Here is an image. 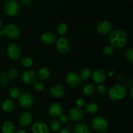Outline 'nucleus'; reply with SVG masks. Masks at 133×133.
Wrapping results in <instances>:
<instances>
[{
    "instance_id": "nucleus-41",
    "label": "nucleus",
    "mask_w": 133,
    "mask_h": 133,
    "mask_svg": "<svg viewBox=\"0 0 133 133\" xmlns=\"http://www.w3.org/2000/svg\"><path fill=\"white\" fill-rule=\"evenodd\" d=\"M132 91H133V87H132V88L131 89V92H130V93H131V99H132V97H133Z\"/></svg>"
},
{
    "instance_id": "nucleus-30",
    "label": "nucleus",
    "mask_w": 133,
    "mask_h": 133,
    "mask_svg": "<svg viewBox=\"0 0 133 133\" xmlns=\"http://www.w3.org/2000/svg\"><path fill=\"white\" fill-rule=\"evenodd\" d=\"M6 75L8 76L9 79H15L18 76V71L17 69L14 68H12L6 73Z\"/></svg>"
},
{
    "instance_id": "nucleus-37",
    "label": "nucleus",
    "mask_w": 133,
    "mask_h": 133,
    "mask_svg": "<svg viewBox=\"0 0 133 133\" xmlns=\"http://www.w3.org/2000/svg\"><path fill=\"white\" fill-rule=\"evenodd\" d=\"M59 119H60V121L64 124L67 123L68 122L69 118L68 117V116H66V115H63V114L61 115V116H59Z\"/></svg>"
},
{
    "instance_id": "nucleus-17",
    "label": "nucleus",
    "mask_w": 133,
    "mask_h": 133,
    "mask_svg": "<svg viewBox=\"0 0 133 133\" xmlns=\"http://www.w3.org/2000/svg\"><path fill=\"white\" fill-rule=\"evenodd\" d=\"M32 133H49L48 125L44 123L36 122L32 125Z\"/></svg>"
},
{
    "instance_id": "nucleus-23",
    "label": "nucleus",
    "mask_w": 133,
    "mask_h": 133,
    "mask_svg": "<svg viewBox=\"0 0 133 133\" xmlns=\"http://www.w3.org/2000/svg\"><path fill=\"white\" fill-rule=\"evenodd\" d=\"M49 76H50V70H49V69L44 67L39 70L37 77L40 80H46L49 78Z\"/></svg>"
},
{
    "instance_id": "nucleus-42",
    "label": "nucleus",
    "mask_w": 133,
    "mask_h": 133,
    "mask_svg": "<svg viewBox=\"0 0 133 133\" xmlns=\"http://www.w3.org/2000/svg\"><path fill=\"white\" fill-rule=\"evenodd\" d=\"M3 27V22L1 21V20L0 19V30L1 29V28Z\"/></svg>"
},
{
    "instance_id": "nucleus-13",
    "label": "nucleus",
    "mask_w": 133,
    "mask_h": 133,
    "mask_svg": "<svg viewBox=\"0 0 133 133\" xmlns=\"http://www.w3.org/2000/svg\"><path fill=\"white\" fill-rule=\"evenodd\" d=\"M106 78V72L102 69H96L92 74V80L94 82L97 84H101L103 82H105Z\"/></svg>"
},
{
    "instance_id": "nucleus-3",
    "label": "nucleus",
    "mask_w": 133,
    "mask_h": 133,
    "mask_svg": "<svg viewBox=\"0 0 133 133\" xmlns=\"http://www.w3.org/2000/svg\"><path fill=\"white\" fill-rule=\"evenodd\" d=\"M92 126L94 130L98 132H105L109 128L107 119L101 116H97L92 119Z\"/></svg>"
},
{
    "instance_id": "nucleus-18",
    "label": "nucleus",
    "mask_w": 133,
    "mask_h": 133,
    "mask_svg": "<svg viewBox=\"0 0 133 133\" xmlns=\"http://www.w3.org/2000/svg\"><path fill=\"white\" fill-rule=\"evenodd\" d=\"M41 40L45 44H51L55 43L56 40V36L52 32H45L40 37Z\"/></svg>"
},
{
    "instance_id": "nucleus-8",
    "label": "nucleus",
    "mask_w": 133,
    "mask_h": 133,
    "mask_svg": "<svg viewBox=\"0 0 133 133\" xmlns=\"http://www.w3.org/2000/svg\"><path fill=\"white\" fill-rule=\"evenodd\" d=\"M55 46L57 50L62 53H66L70 49V43L65 37H60L55 42Z\"/></svg>"
},
{
    "instance_id": "nucleus-9",
    "label": "nucleus",
    "mask_w": 133,
    "mask_h": 133,
    "mask_svg": "<svg viewBox=\"0 0 133 133\" xmlns=\"http://www.w3.org/2000/svg\"><path fill=\"white\" fill-rule=\"evenodd\" d=\"M65 80H66V83L68 84L71 87L75 88V87H79L81 83V80L80 77L74 72H68L66 74L65 76Z\"/></svg>"
},
{
    "instance_id": "nucleus-34",
    "label": "nucleus",
    "mask_w": 133,
    "mask_h": 133,
    "mask_svg": "<svg viewBox=\"0 0 133 133\" xmlns=\"http://www.w3.org/2000/svg\"><path fill=\"white\" fill-rule=\"evenodd\" d=\"M97 93L100 95H104L107 92V87L106 86L101 84H99L98 87L97 88Z\"/></svg>"
},
{
    "instance_id": "nucleus-44",
    "label": "nucleus",
    "mask_w": 133,
    "mask_h": 133,
    "mask_svg": "<svg viewBox=\"0 0 133 133\" xmlns=\"http://www.w3.org/2000/svg\"><path fill=\"white\" fill-rule=\"evenodd\" d=\"M1 99H0V106H1Z\"/></svg>"
},
{
    "instance_id": "nucleus-36",
    "label": "nucleus",
    "mask_w": 133,
    "mask_h": 133,
    "mask_svg": "<svg viewBox=\"0 0 133 133\" xmlns=\"http://www.w3.org/2000/svg\"><path fill=\"white\" fill-rule=\"evenodd\" d=\"M76 104L78 108H83L85 106V100L83 98H79L76 100Z\"/></svg>"
},
{
    "instance_id": "nucleus-33",
    "label": "nucleus",
    "mask_w": 133,
    "mask_h": 133,
    "mask_svg": "<svg viewBox=\"0 0 133 133\" xmlns=\"http://www.w3.org/2000/svg\"><path fill=\"white\" fill-rule=\"evenodd\" d=\"M125 56L127 60H128V61H129L130 63L133 62V50L132 48L128 49L126 51Z\"/></svg>"
},
{
    "instance_id": "nucleus-7",
    "label": "nucleus",
    "mask_w": 133,
    "mask_h": 133,
    "mask_svg": "<svg viewBox=\"0 0 133 133\" xmlns=\"http://www.w3.org/2000/svg\"><path fill=\"white\" fill-rule=\"evenodd\" d=\"M6 54L11 59L18 60L22 55V48L16 43H11L8 46Z\"/></svg>"
},
{
    "instance_id": "nucleus-16",
    "label": "nucleus",
    "mask_w": 133,
    "mask_h": 133,
    "mask_svg": "<svg viewBox=\"0 0 133 133\" xmlns=\"http://www.w3.org/2000/svg\"><path fill=\"white\" fill-rule=\"evenodd\" d=\"M50 93L53 97L59 99L64 95V89L61 85L55 84L50 88Z\"/></svg>"
},
{
    "instance_id": "nucleus-32",
    "label": "nucleus",
    "mask_w": 133,
    "mask_h": 133,
    "mask_svg": "<svg viewBox=\"0 0 133 133\" xmlns=\"http://www.w3.org/2000/svg\"><path fill=\"white\" fill-rule=\"evenodd\" d=\"M103 53L107 56H112L115 53V50H114V48L110 46H106L105 48H103Z\"/></svg>"
},
{
    "instance_id": "nucleus-14",
    "label": "nucleus",
    "mask_w": 133,
    "mask_h": 133,
    "mask_svg": "<svg viewBox=\"0 0 133 133\" xmlns=\"http://www.w3.org/2000/svg\"><path fill=\"white\" fill-rule=\"evenodd\" d=\"M49 114L51 117L57 118L59 117L62 114V107L60 103L53 102L49 106L48 109Z\"/></svg>"
},
{
    "instance_id": "nucleus-20",
    "label": "nucleus",
    "mask_w": 133,
    "mask_h": 133,
    "mask_svg": "<svg viewBox=\"0 0 133 133\" xmlns=\"http://www.w3.org/2000/svg\"><path fill=\"white\" fill-rule=\"evenodd\" d=\"M3 133H16L15 125L11 121H5L1 126Z\"/></svg>"
},
{
    "instance_id": "nucleus-12",
    "label": "nucleus",
    "mask_w": 133,
    "mask_h": 133,
    "mask_svg": "<svg viewBox=\"0 0 133 133\" xmlns=\"http://www.w3.org/2000/svg\"><path fill=\"white\" fill-rule=\"evenodd\" d=\"M69 117L74 122L79 121L83 119L84 116V111L83 109L78 107H74L70 110L68 113Z\"/></svg>"
},
{
    "instance_id": "nucleus-31",
    "label": "nucleus",
    "mask_w": 133,
    "mask_h": 133,
    "mask_svg": "<svg viewBox=\"0 0 133 133\" xmlns=\"http://www.w3.org/2000/svg\"><path fill=\"white\" fill-rule=\"evenodd\" d=\"M9 82V78L8 76L5 73H0V85L1 86H5Z\"/></svg>"
},
{
    "instance_id": "nucleus-28",
    "label": "nucleus",
    "mask_w": 133,
    "mask_h": 133,
    "mask_svg": "<svg viewBox=\"0 0 133 133\" xmlns=\"http://www.w3.org/2000/svg\"><path fill=\"white\" fill-rule=\"evenodd\" d=\"M61 124L60 121L56 119H53L51 122L50 124V129L53 132H58L61 130Z\"/></svg>"
},
{
    "instance_id": "nucleus-19",
    "label": "nucleus",
    "mask_w": 133,
    "mask_h": 133,
    "mask_svg": "<svg viewBox=\"0 0 133 133\" xmlns=\"http://www.w3.org/2000/svg\"><path fill=\"white\" fill-rule=\"evenodd\" d=\"M73 133H90V127L86 123H79L73 128Z\"/></svg>"
},
{
    "instance_id": "nucleus-40",
    "label": "nucleus",
    "mask_w": 133,
    "mask_h": 133,
    "mask_svg": "<svg viewBox=\"0 0 133 133\" xmlns=\"http://www.w3.org/2000/svg\"><path fill=\"white\" fill-rule=\"evenodd\" d=\"M16 133H27L26 131L23 129H19V130H18L17 131H16Z\"/></svg>"
},
{
    "instance_id": "nucleus-2",
    "label": "nucleus",
    "mask_w": 133,
    "mask_h": 133,
    "mask_svg": "<svg viewBox=\"0 0 133 133\" xmlns=\"http://www.w3.org/2000/svg\"><path fill=\"white\" fill-rule=\"evenodd\" d=\"M127 93V89L124 86L121 84H114L109 91V96L111 100L114 102L119 101L124 99Z\"/></svg>"
},
{
    "instance_id": "nucleus-43",
    "label": "nucleus",
    "mask_w": 133,
    "mask_h": 133,
    "mask_svg": "<svg viewBox=\"0 0 133 133\" xmlns=\"http://www.w3.org/2000/svg\"><path fill=\"white\" fill-rule=\"evenodd\" d=\"M2 35H3V32L2 31H0V37H2Z\"/></svg>"
},
{
    "instance_id": "nucleus-5",
    "label": "nucleus",
    "mask_w": 133,
    "mask_h": 133,
    "mask_svg": "<svg viewBox=\"0 0 133 133\" xmlns=\"http://www.w3.org/2000/svg\"><path fill=\"white\" fill-rule=\"evenodd\" d=\"M18 100L21 106L25 109H28L33 105L35 99L31 93L29 91H25L19 95Z\"/></svg>"
},
{
    "instance_id": "nucleus-11",
    "label": "nucleus",
    "mask_w": 133,
    "mask_h": 133,
    "mask_svg": "<svg viewBox=\"0 0 133 133\" xmlns=\"http://www.w3.org/2000/svg\"><path fill=\"white\" fill-rule=\"evenodd\" d=\"M37 80V75L32 70H25L22 75V80L26 84H33Z\"/></svg>"
},
{
    "instance_id": "nucleus-38",
    "label": "nucleus",
    "mask_w": 133,
    "mask_h": 133,
    "mask_svg": "<svg viewBox=\"0 0 133 133\" xmlns=\"http://www.w3.org/2000/svg\"><path fill=\"white\" fill-rule=\"evenodd\" d=\"M58 133H71V132L69 128H64V129L60 130Z\"/></svg>"
},
{
    "instance_id": "nucleus-25",
    "label": "nucleus",
    "mask_w": 133,
    "mask_h": 133,
    "mask_svg": "<svg viewBox=\"0 0 133 133\" xmlns=\"http://www.w3.org/2000/svg\"><path fill=\"white\" fill-rule=\"evenodd\" d=\"M91 76H92L91 70L89 69H87V68H84L81 71L79 77H80L81 80L86 82V81H88L90 78Z\"/></svg>"
},
{
    "instance_id": "nucleus-24",
    "label": "nucleus",
    "mask_w": 133,
    "mask_h": 133,
    "mask_svg": "<svg viewBox=\"0 0 133 133\" xmlns=\"http://www.w3.org/2000/svg\"><path fill=\"white\" fill-rule=\"evenodd\" d=\"M96 87L95 86V85L90 83L84 86L83 92L85 96H90L96 92Z\"/></svg>"
},
{
    "instance_id": "nucleus-15",
    "label": "nucleus",
    "mask_w": 133,
    "mask_h": 133,
    "mask_svg": "<svg viewBox=\"0 0 133 133\" xmlns=\"http://www.w3.org/2000/svg\"><path fill=\"white\" fill-rule=\"evenodd\" d=\"M18 121L21 126L25 127L31 124L32 121V116L29 112H23L20 115Z\"/></svg>"
},
{
    "instance_id": "nucleus-26",
    "label": "nucleus",
    "mask_w": 133,
    "mask_h": 133,
    "mask_svg": "<svg viewBox=\"0 0 133 133\" xmlns=\"http://www.w3.org/2000/svg\"><path fill=\"white\" fill-rule=\"evenodd\" d=\"M20 64L24 68H29L33 64V61L32 59L27 56H24L22 57L20 60Z\"/></svg>"
},
{
    "instance_id": "nucleus-29",
    "label": "nucleus",
    "mask_w": 133,
    "mask_h": 133,
    "mask_svg": "<svg viewBox=\"0 0 133 133\" xmlns=\"http://www.w3.org/2000/svg\"><path fill=\"white\" fill-rule=\"evenodd\" d=\"M67 25L65 23H61L57 26V31L60 35H63L67 31Z\"/></svg>"
},
{
    "instance_id": "nucleus-22",
    "label": "nucleus",
    "mask_w": 133,
    "mask_h": 133,
    "mask_svg": "<svg viewBox=\"0 0 133 133\" xmlns=\"http://www.w3.org/2000/svg\"><path fill=\"white\" fill-rule=\"evenodd\" d=\"M84 110L88 114H95L99 110V106L96 103L89 102L84 106Z\"/></svg>"
},
{
    "instance_id": "nucleus-35",
    "label": "nucleus",
    "mask_w": 133,
    "mask_h": 133,
    "mask_svg": "<svg viewBox=\"0 0 133 133\" xmlns=\"http://www.w3.org/2000/svg\"><path fill=\"white\" fill-rule=\"evenodd\" d=\"M33 84H34V89H35L36 91H41L44 89V85L43 84L42 82L36 81Z\"/></svg>"
},
{
    "instance_id": "nucleus-4",
    "label": "nucleus",
    "mask_w": 133,
    "mask_h": 133,
    "mask_svg": "<svg viewBox=\"0 0 133 133\" xmlns=\"http://www.w3.org/2000/svg\"><path fill=\"white\" fill-rule=\"evenodd\" d=\"M3 10L9 16H15L19 13V3L16 0H7L4 5Z\"/></svg>"
},
{
    "instance_id": "nucleus-1",
    "label": "nucleus",
    "mask_w": 133,
    "mask_h": 133,
    "mask_svg": "<svg viewBox=\"0 0 133 133\" xmlns=\"http://www.w3.org/2000/svg\"><path fill=\"white\" fill-rule=\"evenodd\" d=\"M109 42L114 48H120L125 46L127 43V36L125 33L120 29L114 30L110 32L109 35Z\"/></svg>"
},
{
    "instance_id": "nucleus-39",
    "label": "nucleus",
    "mask_w": 133,
    "mask_h": 133,
    "mask_svg": "<svg viewBox=\"0 0 133 133\" xmlns=\"http://www.w3.org/2000/svg\"><path fill=\"white\" fill-rule=\"evenodd\" d=\"M31 0H22V3H23V5H29V4L31 3Z\"/></svg>"
},
{
    "instance_id": "nucleus-6",
    "label": "nucleus",
    "mask_w": 133,
    "mask_h": 133,
    "mask_svg": "<svg viewBox=\"0 0 133 133\" xmlns=\"http://www.w3.org/2000/svg\"><path fill=\"white\" fill-rule=\"evenodd\" d=\"M3 34L5 37L10 39H17L20 35V30L19 27L13 23H8L3 27Z\"/></svg>"
},
{
    "instance_id": "nucleus-27",
    "label": "nucleus",
    "mask_w": 133,
    "mask_h": 133,
    "mask_svg": "<svg viewBox=\"0 0 133 133\" xmlns=\"http://www.w3.org/2000/svg\"><path fill=\"white\" fill-rule=\"evenodd\" d=\"M20 95L19 89L16 87H11L8 90V95L12 99H17Z\"/></svg>"
},
{
    "instance_id": "nucleus-10",
    "label": "nucleus",
    "mask_w": 133,
    "mask_h": 133,
    "mask_svg": "<svg viewBox=\"0 0 133 133\" xmlns=\"http://www.w3.org/2000/svg\"><path fill=\"white\" fill-rule=\"evenodd\" d=\"M112 23L107 20H103L97 26V31L102 35H106L112 31Z\"/></svg>"
},
{
    "instance_id": "nucleus-21",
    "label": "nucleus",
    "mask_w": 133,
    "mask_h": 133,
    "mask_svg": "<svg viewBox=\"0 0 133 133\" xmlns=\"http://www.w3.org/2000/svg\"><path fill=\"white\" fill-rule=\"evenodd\" d=\"M14 109V102L11 99H5L2 103V110L5 112H11Z\"/></svg>"
}]
</instances>
